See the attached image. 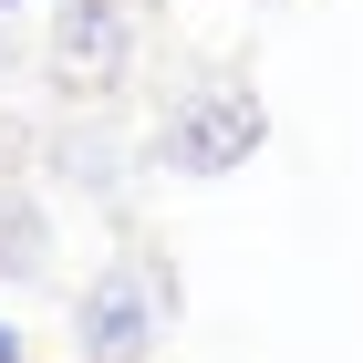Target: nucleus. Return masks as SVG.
<instances>
[{
  "mask_svg": "<svg viewBox=\"0 0 363 363\" xmlns=\"http://www.w3.org/2000/svg\"><path fill=\"white\" fill-rule=\"evenodd\" d=\"M250 145H259V94H239V84L197 94V104L167 125V156H177L187 177H218V167H239Z\"/></svg>",
  "mask_w": 363,
  "mask_h": 363,
  "instance_id": "obj_1",
  "label": "nucleus"
},
{
  "mask_svg": "<svg viewBox=\"0 0 363 363\" xmlns=\"http://www.w3.org/2000/svg\"><path fill=\"white\" fill-rule=\"evenodd\" d=\"M0 363H21V333H0Z\"/></svg>",
  "mask_w": 363,
  "mask_h": 363,
  "instance_id": "obj_3",
  "label": "nucleus"
},
{
  "mask_svg": "<svg viewBox=\"0 0 363 363\" xmlns=\"http://www.w3.org/2000/svg\"><path fill=\"white\" fill-rule=\"evenodd\" d=\"M84 333H94V353H104V363H145V291H135V270H114L104 291H94Z\"/></svg>",
  "mask_w": 363,
  "mask_h": 363,
  "instance_id": "obj_2",
  "label": "nucleus"
}]
</instances>
